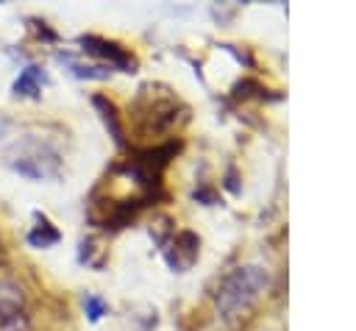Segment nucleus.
Returning <instances> with one entry per match:
<instances>
[{
	"label": "nucleus",
	"instance_id": "3",
	"mask_svg": "<svg viewBox=\"0 0 356 331\" xmlns=\"http://www.w3.org/2000/svg\"><path fill=\"white\" fill-rule=\"evenodd\" d=\"M178 108L184 111L181 100L161 83H145L136 95L134 103V114H136V125L145 134H164L175 125L178 120Z\"/></svg>",
	"mask_w": 356,
	"mask_h": 331
},
{
	"label": "nucleus",
	"instance_id": "9",
	"mask_svg": "<svg viewBox=\"0 0 356 331\" xmlns=\"http://www.w3.org/2000/svg\"><path fill=\"white\" fill-rule=\"evenodd\" d=\"M58 61L67 64L70 72L78 75V78H108V72H111V70L103 67V64H83V61L75 58L72 53H58Z\"/></svg>",
	"mask_w": 356,
	"mask_h": 331
},
{
	"label": "nucleus",
	"instance_id": "7",
	"mask_svg": "<svg viewBox=\"0 0 356 331\" xmlns=\"http://www.w3.org/2000/svg\"><path fill=\"white\" fill-rule=\"evenodd\" d=\"M33 220H36V225L28 231V245L31 248H50V245H56L61 239L58 228L44 214H33Z\"/></svg>",
	"mask_w": 356,
	"mask_h": 331
},
{
	"label": "nucleus",
	"instance_id": "10",
	"mask_svg": "<svg viewBox=\"0 0 356 331\" xmlns=\"http://www.w3.org/2000/svg\"><path fill=\"white\" fill-rule=\"evenodd\" d=\"M92 103H95V108L100 111V117H103V122H106L108 134L114 136V142H117V145H122V125H120V114H117V106H114L111 100L100 97V95H97Z\"/></svg>",
	"mask_w": 356,
	"mask_h": 331
},
{
	"label": "nucleus",
	"instance_id": "4",
	"mask_svg": "<svg viewBox=\"0 0 356 331\" xmlns=\"http://www.w3.org/2000/svg\"><path fill=\"white\" fill-rule=\"evenodd\" d=\"M83 45V50L95 58H103V67H114V70H122V72H134L136 70V58L117 42L111 39H100V36H81L78 39Z\"/></svg>",
	"mask_w": 356,
	"mask_h": 331
},
{
	"label": "nucleus",
	"instance_id": "1",
	"mask_svg": "<svg viewBox=\"0 0 356 331\" xmlns=\"http://www.w3.org/2000/svg\"><path fill=\"white\" fill-rule=\"evenodd\" d=\"M6 164L33 181H50L61 175V156L50 142H42L39 136L17 139L6 150Z\"/></svg>",
	"mask_w": 356,
	"mask_h": 331
},
{
	"label": "nucleus",
	"instance_id": "13",
	"mask_svg": "<svg viewBox=\"0 0 356 331\" xmlns=\"http://www.w3.org/2000/svg\"><path fill=\"white\" fill-rule=\"evenodd\" d=\"M6 131H8V122H6V120H0V136H3Z\"/></svg>",
	"mask_w": 356,
	"mask_h": 331
},
{
	"label": "nucleus",
	"instance_id": "6",
	"mask_svg": "<svg viewBox=\"0 0 356 331\" xmlns=\"http://www.w3.org/2000/svg\"><path fill=\"white\" fill-rule=\"evenodd\" d=\"M0 331H31L22 314V295L11 284H0Z\"/></svg>",
	"mask_w": 356,
	"mask_h": 331
},
{
	"label": "nucleus",
	"instance_id": "12",
	"mask_svg": "<svg viewBox=\"0 0 356 331\" xmlns=\"http://www.w3.org/2000/svg\"><path fill=\"white\" fill-rule=\"evenodd\" d=\"M83 306H86V314H89V320H100L103 314H106V300L103 298H97V295H86L83 298Z\"/></svg>",
	"mask_w": 356,
	"mask_h": 331
},
{
	"label": "nucleus",
	"instance_id": "8",
	"mask_svg": "<svg viewBox=\"0 0 356 331\" xmlns=\"http://www.w3.org/2000/svg\"><path fill=\"white\" fill-rule=\"evenodd\" d=\"M42 81H44V75H42L39 67H25L19 72V78L14 81V95H19V97H39L42 95Z\"/></svg>",
	"mask_w": 356,
	"mask_h": 331
},
{
	"label": "nucleus",
	"instance_id": "2",
	"mask_svg": "<svg viewBox=\"0 0 356 331\" xmlns=\"http://www.w3.org/2000/svg\"><path fill=\"white\" fill-rule=\"evenodd\" d=\"M267 286V273L264 267L259 264H245V267H236L231 270L220 289H217V312L225 317V320H234L239 312H245L259 295L261 289Z\"/></svg>",
	"mask_w": 356,
	"mask_h": 331
},
{
	"label": "nucleus",
	"instance_id": "11",
	"mask_svg": "<svg viewBox=\"0 0 356 331\" xmlns=\"http://www.w3.org/2000/svg\"><path fill=\"white\" fill-rule=\"evenodd\" d=\"M150 234L156 236V242H161V245H167V236H172L175 234V228H172V220L170 217H156V225H150Z\"/></svg>",
	"mask_w": 356,
	"mask_h": 331
},
{
	"label": "nucleus",
	"instance_id": "5",
	"mask_svg": "<svg viewBox=\"0 0 356 331\" xmlns=\"http://www.w3.org/2000/svg\"><path fill=\"white\" fill-rule=\"evenodd\" d=\"M197 256H200V236L195 231H178V234H172L167 239L164 259H167V264L175 273L192 270V264L197 261Z\"/></svg>",
	"mask_w": 356,
	"mask_h": 331
}]
</instances>
